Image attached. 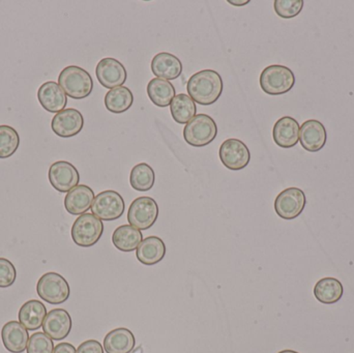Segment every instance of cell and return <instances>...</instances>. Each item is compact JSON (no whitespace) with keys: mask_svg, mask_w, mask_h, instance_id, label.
<instances>
[{"mask_svg":"<svg viewBox=\"0 0 354 353\" xmlns=\"http://www.w3.org/2000/svg\"><path fill=\"white\" fill-rule=\"evenodd\" d=\"M218 157L223 165L232 171L243 170L251 161V153L247 145L235 138L227 139L222 143Z\"/></svg>","mask_w":354,"mask_h":353,"instance_id":"obj_9","label":"cell"},{"mask_svg":"<svg viewBox=\"0 0 354 353\" xmlns=\"http://www.w3.org/2000/svg\"><path fill=\"white\" fill-rule=\"evenodd\" d=\"M259 82L264 93L270 95H281L293 88L295 76L287 66L274 64L262 70Z\"/></svg>","mask_w":354,"mask_h":353,"instance_id":"obj_4","label":"cell"},{"mask_svg":"<svg viewBox=\"0 0 354 353\" xmlns=\"http://www.w3.org/2000/svg\"><path fill=\"white\" fill-rule=\"evenodd\" d=\"M37 292L41 300L51 305H60L70 298L71 288L62 275L50 271L39 278Z\"/></svg>","mask_w":354,"mask_h":353,"instance_id":"obj_6","label":"cell"},{"mask_svg":"<svg viewBox=\"0 0 354 353\" xmlns=\"http://www.w3.org/2000/svg\"><path fill=\"white\" fill-rule=\"evenodd\" d=\"M229 3L233 4V6H245V4L249 3V0H241V1H237V0H235V1H232V0H228Z\"/></svg>","mask_w":354,"mask_h":353,"instance_id":"obj_36","label":"cell"},{"mask_svg":"<svg viewBox=\"0 0 354 353\" xmlns=\"http://www.w3.org/2000/svg\"><path fill=\"white\" fill-rule=\"evenodd\" d=\"M48 312L45 305L37 300H28L25 303L19 311V323L27 331H37L43 327L44 321Z\"/></svg>","mask_w":354,"mask_h":353,"instance_id":"obj_22","label":"cell"},{"mask_svg":"<svg viewBox=\"0 0 354 353\" xmlns=\"http://www.w3.org/2000/svg\"><path fill=\"white\" fill-rule=\"evenodd\" d=\"M95 75L100 84L108 89L122 86L128 78L124 64L110 57L104 58L97 64Z\"/></svg>","mask_w":354,"mask_h":353,"instance_id":"obj_13","label":"cell"},{"mask_svg":"<svg viewBox=\"0 0 354 353\" xmlns=\"http://www.w3.org/2000/svg\"><path fill=\"white\" fill-rule=\"evenodd\" d=\"M278 353H299V352H295V350H282V352H280Z\"/></svg>","mask_w":354,"mask_h":353,"instance_id":"obj_37","label":"cell"},{"mask_svg":"<svg viewBox=\"0 0 354 353\" xmlns=\"http://www.w3.org/2000/svg\"><path fill=\"white\" fill-rule=\"evenodd\" d=\"M37 99L41 107L49 113H58L66 108L68 95L58 83L48 81L37 90Z\"/></svg>","mask_w":354,"mask_h":353,"instance_id":"obj_16","label":"cell"},{"mask_svg":"<svg viewBox=\"0 0 354 353\" xmlns=\"http://www.w3.org/2000/svg\"><path fill=\"white\" fill-rule=\"evenodd\" d=\"M159 217V207L151 197H139L135 199L128 211V222L139 230L153 227Z\"/></svg>","mask_w":354,"mask_h":353,"instance_id":"obj_7","label":"cell"},{"mask_svg":"<svg viewBox=\"0 0 354 353\" xmlns=\"http://www.w3.org/2000/svg\"><path fill=\"white\" fill-rule=\"evenodd\" d=\"M103 232V222L93 213H84L75 221L72 238L77 246L91 248L101 240Z\"/></svg>","mask_w":354,"mask_h":353,"instance_id":"obj_5","label":"cell"},{"mask_svg":"<svg viewBox=\"0 0 354 353\" xmlns=\"http://www.w3.org/2000/svg\"><path fill=\"white\" fill-rule=\"evenodd\" d=\"M307 198L303 190L288 188L281 192L274 200V211L284 220L297 219L305 209Z\"/></svg>","mask_w":354,"mask_h":353,"instance_id":"obj_10","label":"cell"},{"mask_svg":"<svg viewBox=\"0 0 354 353\" xmlns=\"http://www.w3.org/2000/svg\"><path fill=\"white\" fill-rule=\"evenodd\" d=\"M91 209L101 221H115L124 215L126 204L120 193L108 190L95 197Z\"/></svg>","mask_w":354,"mask_h":353,"instance_id":"obj_8","label":"cell"},{"mask_svg":"<svg viewBox=\"0 0 354 353\" xmlns=\"http://www.w3.org/2000/svg\"><path fill=\"white\" fill-rule=\"evenodd\" d=\"M84 118L77 109L68 108L58 112L52 118V131L60 138H72L82 131Z\"/></svg>","mask_w":354,"mask_h":353,"instance_id":"obj_12","label":"cell"},{"mask_svg":"<svg viewBox=\"0 0 354 353\" xmlns=\"http://www.w3.org/2000/svg\"><path fill=\"white\" fill-rule=\"evenodd\" d=\"M28 331L18 321H8L1 330L4 347L12 353H22L26 350L29 341Z\"/></svg>","mask_w":354,"mask_h":353,"instance_id":"obj_18","label":"cell"},{"mask_svg":"<svg viewBox=\"0 0 354 353\" xmlns=\"http://www.w3.org/2000/svg\"><path fill=\"white\" fill-rule=\"evenodd\" d=\"M326 128L322 122L316 120H309L301 124L299 130V142L306 151L310 153H317L326 146Z\"/></svg>","mask_w":354,"mask_h":353,"instance_id":"obj_15","label":"cell"},{"mask_svg":"<svg viewBox=\"0 0 354 353\" xmlns=\"http://www.w3.org/2000/svg\"><path fill=\"white\" fill-rule=\"evenodd\" d=\"M187 90L195 103L201 106L212 105L222 95V77L214 70H200L187 81Z\"/></svg>","mask_w":354,"mask_h":353,"instance_id":"obj_1","label":"cell"},{"mask_svg":"<svg viewBox=\"0 0 354 353\" xmlns=\"http://www.w3.org/2000/svg\"><path fill=\"white\" fill-rule=\"evenodd\" d=\"M53 353H77L76 348L70 343H59L54 347Z\"/></svg>","mask_w":354,"mask_h":353,"instance_id":"obj_35","label":"cell"},{"mask_svg":"<svg viewBox=\"0 0 354 353\" xmlns=\"http://www.w3.org/2000/svg\"><path fill=\"white\" fill-rule=\"evenodd\" d=\"M143 240L140 230L131 225H122L116 228L112 236V242L122 252H133L138 249Z\"/></svg>","mask_w":354,"mask_h":353,"instance_id":"obj_24","label":"cell"},{"mask_svg":"<svg viewBox=\"0 0 354 353\" xmlns=\"http://www.w3.org/2000/svg\"><path fill=\"white\" fill-rule=\"evenodd\" d=\"M93 200H95L93 191L88 186L79 184L66 194L64 198V207L71 215H84L91 209Z\"/></svg>","mask_w":354,"mask_h":353,"instance_id":"obj_19","label":"cell"},{"mask_svg":"<svg viewBox=\"0 0 354 353\" xmlns=\"http://www.w3.org/2000/svg\"><path fill=\"white\" fill-rule=\"evenodd\" d=\"M48 178L56 191L68 193L79 186L80 174L73 164L66 161H58L50 166Z\"/></svg>","mask_w":354,"mask_h":353,"instance_id":"obj_11","label":"cell"},{"mask_svg":"<svg viewBox=\"0 0 354 353\" xmlns=\"http://www.w3.org/2000/svg\"><path fill=\"white\" fill-rule=\"evenodd\" d=\"M166 245L158 236L145 238L136 250L139 263L147 267H153L163 260L166 255Z\"/></svg>","mask_w":354,"mask_h":353,"instance_id":"obj_21","label":"cell"},{"mask_svg":"<svg viewBox=\"0 0 354 353\" xmlns=\"http://www.w3.org/2000/svg\"><path fill=\"white\" fill-rule=\"evenodd\" d=\"M27 353H53V340L48 337L45 333L32 334L29 338L26 348Z\"/></svg>","mask_w":354,"mask_h":353,"instance_id":"obj_32","label":"cell"},{"mask_svg":"<svg viewBox=\"0 0 354 353\" xmlns=\"http://www.w3.org/2000/svg\"><path fill=\"white\" fill-rule=\"evenodd\" d=\"M73 323L71 315L64 309H53L48 313L43 323V331L54 341H62L70 335Z\"/></svg>","mask_w":354,"mask_h":353,"instance_id":"obj_14","label":"cell"},{"mask_svg":"<svg viewBox=\"0 0 354 353\" xmlns=\"http://www.w3.org/2000/svg\"><path fill=\"white\" fill-rule=\"evenodd\" d=\"M77 353H104V348L97 340H87L79 346Z\"/></svg>","mask_w":354,"mask_h":353,"instance_id":"obj_34","label":"cell"},{"mask_svg":"<svg viewBox=\"0 0 354 353\" xmlns=\"http://www.w3.org/2000/svg\"><path fill=\"white\" fill-rule=\"evenodd\" d=\"M304 4V0H276L274 8L277 15L281 18L291 19L299 15Z\"/></svg>","mask_w":354,"mask_h":353,"instance_id":"obj_31","label":"cell"},{"mask_svg":"<svg viewBox=\"0 0 354 353\" xmlns=\"http://www.w3.org/2000/svg\"><path fill=\"white\" fill-rule=\"evenodd\" d=\"M170 112L174 122L179 124H185L196 116L197 107L195 102L189 95L179 93L170 104Z\"/></svg>","mask_w":354,"mask_h":353,"instance_id":"obj_28","label":"cell"},{"mask_svg":"<svg viewBox=\"0 0 354 353\" xmlns=\"http://www.w3.org/2000/svg\"><path fill=\"white\" fill-rule=\"evenodd\" d=\"M155 171L149 164H138L131 171V186L138 192H147L151 190L155 184Z\"/></svg>","mask_w":354,"mask_h":353,"instance_id":"obj_29","label":"cell"},{"mask_svg":"<svg viewBox=\"0 0 354 353\" xmlns=\"http://www.w3.org/2000/svg\"><path fill=\"white\" fill-rule=\"evenodd\" d=\"M135 345L134 334L126 327L109 332L104 339V350L107 353H131Z\"/></svg>","mask_w":354,"mask_h":353,"instance_id":"obj_23","label":"cell"},{"mask_svg":"<svg viewBox=\"0 0 354 353\" xmlns=\"http://www.w3.org/2000/svg\"><path fill=\"white\" fill-rule=\"evenodd\" d=\"M58 84L68 97L82 99L93 93V81L91 74L77 66L64 68L58 77Z\"/></svg>","mask_w":354,"mask_h":353,"instance_id":"obj_2","label":"cell"},{"mask_svg":"<svg viewBox=\"0 0 354 353\" xmlns=\"http://www.w3.org/2000/svg\"><path fill=\"white\" fill-rule=\"evenodd\" d=\"M344 288L336 278H324L314 287V296L322 304H336L342 298Z\"/></svg>","mask_w":354,"mask_h":353,"instance_id":"obj_25","label":"cell"},{"mask_svg":"<svg viewBox=\"0 0 354 353\" xmlns=\"http://www.w3.org/2000/svg\"><path fill=\"white\" fill-rule=\"evenodd\" d=\"M151 72L157 78L176 80L183 73V64L174 54L161 52L151 60Z\"/></svg>","mask_w":354,"mask_h":353,"instance_id":"obj_20","label":"cell"},{"mask_svg":"<svg viewBox=\"0 0 354 353\" xmlns=\"http://www.w3.org/2000/svg\"><path fill=\"white\" fill-rule=\"evenodd\" d=\"M176 88L170 81L153 78L147 84V95L158 107H168L176 97Z\"/></svg>","mask_w":354,"mask_h":353,"instance_id":"obj_26","label":"cell"},{"mask_svg":"<svg viewBox=\"0 0 354 353\" xmlns=\"http://www.w3.org/2000/svg\"><path fill=\"white\" fill-rule=\"evenodd\" d=\"M218 135L216 122L207 114L194 116L183 128V138L187 144L194 147H203L210 144Z\"/></svg>","mask_w":354,"mask_h":353,"instance_id":"obj_3","label":"cell"},{"mask_svg":"<svg viewBox=\"0 0 354 353\" xmlns=\"http://www.w3.org/2000/svg\"><path fill=\"white\" fill-rule=\"evenodd\" d=\"M20 144L18 133L12 126H0V159L12 157Z\"/></svg>","mask_w":354,"mask_h":353,"instance_id":"obj_30","label":"cell"},{"mask_svg":"<svg viewBox=\"0 0 354 353\" xmlns=\"http://www.w3.org/2000/svg\"><path fill=\"white\" fill-rule=\"evenodd\" d=\"M17 271L8 259L0 258V288H8L16 282Z\"/></svg>","mask_w":354,"mask_h":353,"instance_id":"obj_33","label":"cell"},{"mask_svg":"<svg viewBox=\"0 0 354 353\" xmlns=\"http://www.w3.org/2000/svg\"><path fill=\"white\" fill-rule=\"evenodd\" d=\"M299 124L290 116H284L274 124L272 138L274 143L282 149L295 147L299 141Z\"/></svg>","mask_w":354,"mask_h":353,"instance_id":"obj_17","label":"cell"},{"mask_svg":"<svg viewBox=\"0 0 354 353\" xmlns=\"http://www.w3.org/2000/svg\"><path fill=\"white\" fill-rule=\"evenodd\" d=\"M134 103V95L126 86L110 89L105 97V106L108 111L114 114H122L128 111Z\"/></svg>","mask_w":354,"mask_h":353,"instance_id":"obj_27","label":"cell"}]
</instances>
